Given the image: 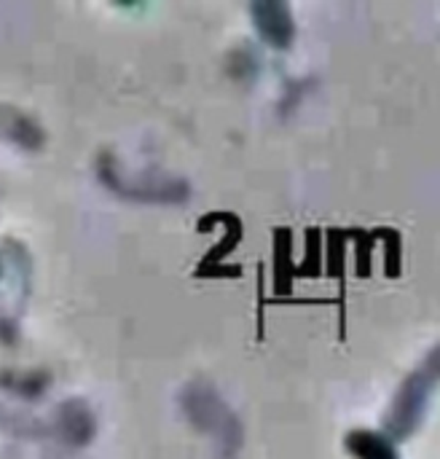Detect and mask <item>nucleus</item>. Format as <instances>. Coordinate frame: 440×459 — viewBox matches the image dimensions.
<instances>
[{
	"label": "nucleus",
	"mask_w": 440,
	"mask_h": 459,
	"mask_svg": "<svg viewBox=\"0 0 440 459\" xmlns=\"http://www.w3.org/2000/svg\"><path fill=\"white\" fill-rule=\"evenodd\" d=\"M347 449L358 459H398L393 444L371 430H355L352 436H347Z\"/></svg>",
	"instance_id": "3"
},
{
	"label": "nucleus",
	"mask_w": 440,
	"mask_h": 459,
	"mask_svg": "<svg viewBox=\"0 0 440 459\" xmlns=\"http://www.w3.org/2000/svg\"><path fill=\"white\" fill-rule=\"evenodd\" d=\"M255 11V22L261 27V32L274 43V46H288L290 35H293V22H290V11L285 5L277 3H261L253 8Z\"/></svg>",
	"instance_id": "2"
},
{
	"label": "nucleus",
	"mask_w": 440,
	"mask_h": 459,
	"mask_svg": "<svg viewBox=\"0 0 440 459\" xmlns=\"http://www.w3.org/2000/svg\"><path fill=\"white\" fill-rule=\"evenodd\" d=\"M436 379H440V350H436L430 355V360L403 385L398 401L393 403V411L387 417V428L395 436L403 438V436H409L417 428V422H419V417L425 411L427 395H430V385Z\"/></svg>",
	"instance_id": "1"
}]
</instances>
